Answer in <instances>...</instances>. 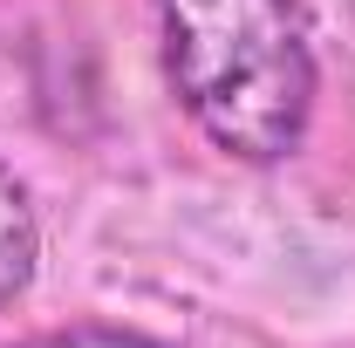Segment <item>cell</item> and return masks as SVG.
Listing matches in <instances>:
<instances>
[{"label":"cell","mask_w":355,"mask_h":348,"mask_svg":"<svg viewBox=\"0 0 355 348\" xmlns=\"http://www.w3.org/2000/svg\"><path fill=\"white\" fill-rule=\"evenodd\" d=\"M35 260H42V225H35V205L21 191V177L0 164V307H14L35 280Z\"/></svg>","instance_id":"2"},{"label":"cell","mask_w":355,"mask_h":348,"mask_svg":"<svg viewBox=\"0 0 355 348\" xmlns=\"http://www.w3.org/2000/svg\"><path fill=\"white\" fill-rule=\"evenodd\" d=\"M157 55L212 150L280 164L314 116V48L294 0H157Z\"/></svg>","instance_id":"1"},{"label":"cell","mask_w":355,"mask_h":348,"mask_svg":"<svg viewBox=\"0 0 355 348\" xmlns=\"http://www.w3.org/2000/svg\"><path fill=\"white\" fill-rule=\"evenodd\" d=\"M28 348H164V342H144V335H123V328H69V335H42Z\"/></svg>","instance_id":"3"}]
</instances>
